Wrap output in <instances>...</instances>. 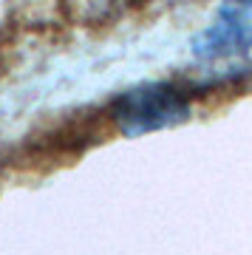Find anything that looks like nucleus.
<instances>
[{
  "label": "nucleus",
  "instance_id": "f257e3e1",
  "mask_svg": "<svg viewBox=\"0 0 252 255\" xmlns=\"http://www.w3.org/2000/svg\"><path fill=\"white\" fill-rule=\"evenodd\" d=\"M111 117L125 136H142L150 130L187 122L190 100L181 88L170 82H147L119 94L111 102Z\"/></svg>",
  "mask_w": 252,
  "mask_h": 255
},
{
  "label": "nucleus",
  "instance_id": "f03ea898",
  "mask_svg": "<svg viewBox=\"0 0 252 255\" xmlns=\"http://www.w3.org/2000/svg\"><path fill=\"white\" fill-rule=\"evenodd\" d=\"M252 43V0L227 3L204 34L196 37V54L201 60L233 57Z\"/></svg>",
  "mask_w": 252,
  "mask_h": 255
}]
</instances>
